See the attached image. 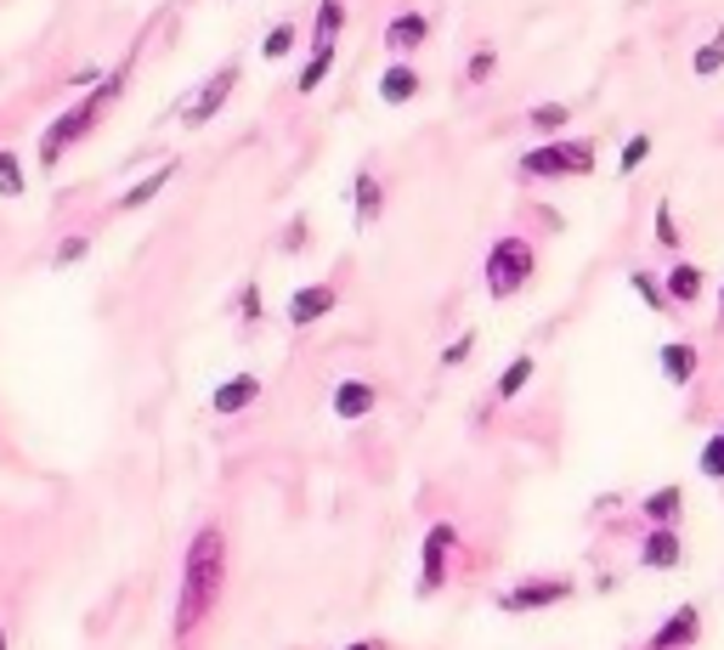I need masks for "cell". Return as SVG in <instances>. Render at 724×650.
Listing matches in <instances>:
<instances>
[{
  "label": "cell",
  "instance_id": "cell-11",
  "mask_svg": "<svg viewBox=\"0 0 724 650\" xmlns=\"http://www.w3.org/2000/svg\"><path fill=\"white\" fill-rule=\"evenodd\" d=\"M176 170H181V165H159V170H148V176H141V181L119 198V210H141V205H154V198L176 181Z\"/></svg>",
  "mask_w": 724,
  "mask_h": 650
},
{
  "label": "cell",
  "instance_id": "cell-6",
  "mask_svg": "<svg viewBox=\"0 0 724 650\" xmlns=\"http://www.w3.org/2000/svg\"><path fill=\"white\" fill-rule=\"evenodd\" d=\"M448 548H453V526H430L424 537V577H419V594H437L442 577H448Z\"/></svg>",
  "mask_w": 724,
  "mask_h": 650
},
{
  "label": "cell",
  "instance_id": "cell-25",
  "mask_svg": "<svg viewBox=\"0 0 724 650\" xmlns=\"http://www.w3.org/2000/svg\"><path fill=\"white\" fill-rule=\"evenodd\" d=\"M295 40H301L295 29H288V23H277V29H272V34L261 40V52H266V57L277 63V57H288V45H295Z\"/></svg>",
  "mask_w": 724,
  "mask_h": 650
},
{
  "label": "cell",
  "instance_id": "cell-21",
  "mask_svg": "<svg viewBox=\"0 0 724 650\" xmlns=\"http://www.w3.org/2000/svg\"><path fill=\"white\" fill-rule=\"evenodd\" d=\"M718 69H724V29H713V34H707V45L696 52V74H702V80H713Z\"/></svg>",
  "mask_w": 724,
  "mask_h": 650
},
{
  "label": "cell",
  "instance_id": "cell-18",
  "mask_svg": "<svg viewBox=\"0 0 724 650\" xmlns=\"http://www.w3.org/2000/svg\"><path fill=\"white\" fill-rule=\"evenodd\" d=\"M351 198H357V221H379V210H385V187L363 170L357 176V187H351Z\"/></svg>",
  "mask_w": 724,
  "mask_h": 650
},
{
  "label": "cell",
  "instance_id": "cell-22",
  "mask_svg": "<svg viewBox=\"0 0 724 650\" xmlns=\"http://www.w3.org/2000/svg\"><path fill=\"white\" fill-rule=\"evenodd\" d=\"M668 294H673V300H696V294H702V272H696V266H673V272H668Z\"/></svg>",
  "mask_w": 724,
  "mask_h": 650
},
{
  "label": "cell",
  "instance_id": "cell-3",
  "mask_svg": "<svg viewBox=\"0 0 724 650\" xmlns=\"http://www.w3.org/2000/svg\"><path fill=\"white\" fill-rule=\"evenodd\" d=\"M595 170V147L589 141H544L533 154H521V176H589Z\"/></svg>",
  "mask_w": 724,
  "mask_h": 650
},
{
  "label": "cell",
  "instance_id": "cell-14",
  "mask_svg": "<svg viewBox=\"0 0 724 650\" xmlns=\"http://www.w3.org/2000/svg\"><path fill=\"white\" fill-rule=\"evenodd\" d=\"M696 628H702V617H696V606H680L668 617V628L651 639V650H673V644H691L696 639Z\"/></svg>",
  "mask_w": 724,
  "mask_h": 650
},
{
  "label": "cell",
  "instance_id": "cell-37",
  "mask_svg": "<svg viewBox=\"0 0 724 650\" xmlns=\"http://www.w3.org/2000/svg\"><path fill=\"white\" fill-rule=\"evenodd\" d=\"M346 650H368V644H346Z\"/></svg>",
  "mask_w": 724,
  "mask_h": 650
},
{
  "label": "cell",
  "instance_id": "cell-20",
  "mask_svg": "<svg viewBox=\"0 0 724 650\" xmlns=\"http://www.w3.org/2000/svg\"><path fill=\"white\" fill-rule=\"evenodd\" d=\"M571 119V108L566 103H538L533 114H526V125H533L538 136H560V125Z\"/></svg>",
  "mask_w": 724,
  "mask_h": 650
},
{
  "label": "cell",
  "instance_id": "cell-16",
  "mask_svg": "<svg viewBox=\"0 0 724 650\" xmlns=\"http://www.w3.org/2000/svg\"><path fill=\"white\" fill-rule=\"evenodd\" d=\"M662 374L673 379V385H691V374H696V352L685 339H673V345H662Z\"/></svg>",
  "mask_w": 724,
  "mask_h": 650
},
{
  "label": "cell",
  "instance_id": "cell-19",
  "mask_svg": "<svg viewBox=\"0 0 724 650\" xmlns=\"http://www.w3.org/2000/svg\"><path fill=\"white\" fill-rule=\"evenodd\" d=\"M328 69H334V45H312V63L301 69V80H295V91L301 96H312L323 80H328Z\"/></svg>",
  "mask_w": 724,
  "mask_h": 650
},
{
  "label": "cell",
  "instance_id": "cell-9",
  "mask_svg": "<svg viewBox=\"0 0 724 650\" xmlns=\"http://www.w3.org/2000/svg\"><path fill=\"white\" fill-rule=\"evenodd\" d=\"M255 396H261V379H255V374H232V379H221V385H216L210 408H216V413H244V408L255 402Z\"/></svg>",
  "mask_w": 724,
  "mask_h": 650
},
{
  "label": "cell",
  "instance_id": "cell-8",
  "mask_svg": "<svg viewBox=\"0 0 724 650\" xmlns=\"http://www.w3.org/2000/svg\"><path fill=\"white\" fill-rule=\"evenodd\" d=\"M328 312H334V289L328 283H306V289H295V300H288V323H295V328H306V323H317Z\"/></svg>",
  "mask_w": 724,
  "mask_h": 650
},
{
  "label": "cell",
  "instance_id": "cell-27",
  "mask_svg": "<svg viewBox=\"0 0 724 650\" xmlns=\"http://www.w3.org/2000/svg\"><path fill=\"white\" fill-rule=\"evenodd\" d=\"M85 249H91V238H80V232H74V238H63V243H57V255H52V266H74V261L85 255Z\"/></svg>",
  "mask_w": 724,
  "mask_h": 650
},
{
  "label": "cell",
  "instance_id": "cell-13",
  "mask_svg": "<svg viewBox=\"0 0 724 650\" xmlns=\"http://www.w3.org/2000/svg\"><path fill=\"white\" fill-rule=\"evenodd\" d=\"M334 413H340V419L374 413V385H368V379H346L340 390H334Z\"/></svg>",
  "mask_w": 724,
  "mask_h": 650
},
{
  "label": "cell",
  "instance_id": "cell-31",
  "mask_svg": "<svg viewBox=\"0 0 724 650\" xmlns=\"http://www.w3.org/2000/svg\"><path fill=\"white\" fill-rule=\"evenodd\" d=\"M238 317H244V323L261 317V289H255V283H244V306H238Z\"/></svg>",
  "mask_w": 724,
  "mask_h": 650
},
{
  "label": "cell",
  "instance_id": "cell-24",
  "mask_svg": "<svg viewBox=\"0 0 724 650\" xmlns=\"http://www.w3.org/2000/svg\"><path fill=\"white\" fill-rule=\"evenodd\" d=\"M526 379H533V357H515V363L504 368V379H499V396L510 402V396H521V390H526Z\"/></svg>",
  "mask_w": 724,
  "mask_h": 650
},
{
  "label": "cell",
  "instance_id": "cell-2",
  "mask_svg": "<svg viewBox=\"0 0 724 650\" xmlns=\"http://www.w3.org/2000/svg\"><path fill=\"white\" fill-rule=\"evenodd\" d=\"M533 243L526 238H499L493 249H487V294L493 300H510V294H521L526 283H533Z\"/></svg>",
  "mask_w": 724,
  "mask_h": 650
},
{
  "label": "cell",
  "instance_id": "cell-17",
  "mask_svg": "<svg viewBox=\"0 0 724 650\" xmlns=\"http://www.w3.org/2000/svg\"><path fill=\"white\" fill-rule=\"evenodd\" d=\"M640 560H646V566H673V560H680V537H673L668 526H657V532L646 537V548H640Z\"/></svg>",
  "mask_w": 724,
  "mask_h": 650
},
{
  "label": "cell",
  "instance_id": "cell-26",
  "mask_svg": "<svg viewBox=\"0 0 724 650\" xmlns=\"http://www.w3.org/2000/svg\"><path fill=\"white\" fill-rule=\"evenodd\" d=\"M702 475H713V481L724 475V430H718V436L702 447Z\"/></svg>",
  "mask_w": 724,
  "mask_h": 650
},
{
  "label": "cell",
  "instance_id": "cell-30",
  "mask_svg": "<svg viewBox=\"0 0 724 650\" xmlns=\"http://www.w3.org/2000/svg\"><path fill=\"white\" fill-rule=\"evenodd\" d=\"M470 352H475V334H459V339H453V345H448V352H442V363H448V368H453V363H464V357H470Z\"/></svg>",
  "mask_w": 724,
  "mask_h": 650
},
{
  "label": "cell",
  "instance_id": "cell-7",
  "mask_svg": "<svg viewBox=\"0 0 724 650\" xmlns=\"http://www.w3.org/2000/svg\"><path fill=\"white\" fill-rule=\"evenodd\" d=\"M566 594H571V583L555 577V583H526V588L499 594V606H504V611H538V606H555V599H566Z\"/></svg>",
  "mask_w": 724,
  "mask_h": 650
},
{
  "label": "cell",
  "instance_id": "cell-35",
  "mask_svg": "<svg viewBox=\"0 0 724 650\" xmlns=\"http://www.w3.org/2000/svg\"><path fill=\"white\" fill-rule=\"evenodd\" d=\"M657 238H662V243H673V221H668V210H657Z\"/></svg>",
  "mask_w": 724,
  "mask_h": 650
},
{
  "label": "cell",
  "instance_id": "cell-1",
  "mask_svg": "<svg viewBox=\"0 0 724 650\" xmlns=\"http://www.w3.org/2000/svg\"><path fill=\"white\" fill-rule=\"evenodd\" d=\"M227 588V537L216 526H204L199 537L187 543L181 555V594H176V633H192Z\"/></svg>",
  "mask_w": 724,
  "mask_h": 650
},
{
  "label": "cell",
  "instance_id": "cell-10",
  "mask_svg": "<svg viewBox=\"0 0 724 650\" xmlns=\"http://www.w3.org/2000/svg\"><path fill=\"white\" fill-rule=\"evenodd\" d=\"M419 96V74L408 69V63H391L379 74V103H391V108H402V103H413Z\"/></svg>",
  "mask_w": 724,
  "mask_h": 650
},
{
  "label": "cell",
  "instance_id": "cell-32",
  "mask_svg": "<svg viewBox=\"0 0 724 650\" xmlns=\"http://www.w3.org/2000/svg\"><path fill=\"white\" fill-rule=\"evenodd\" d=\"M634 289H640V294L651 300V312H668V306H662V289H657V283H651L646 272H634Z\"/></svg>",
  "mask_w": 724,
  "mask_h": 650
},
{
  "label": "cell",
  "instance_id": "cell-12",
  "mask_svg": "<svg viewBox=\"0 0 724 650\" xmlns=\"http://www.w3.org/2000/svg\"><path fill=\"white\" fill-rule=\"evenodd\" d=\"M424 34H430L424 12H402V18H391V29H385V45H391V52H413V45H424Z\"/></svg>",
  "mask_w": 724,
  "mask_h": 650
},
{
  "label": "cell",
  "instance_id": "cell-4",
  "mask_svg": "<svg viewBox=\"0 0 724 650\" xmlns=\"http://www.w3.org/2000/svg\"><path fill=\"white\" fill-rule=\"evenodd\" d=\"M232 85H238V63H227V69H216L199 91L187 96V103H176V114H181V125H210L216 114H221V103L232 96Z\"/></svg>",
  "mask_w": 724,
  "mask_h": 650
},
{
  "label": "cell",
  "instance_id": "cell-34",
  "mask_svg": "<svg viewBox=\"0 0 724 650\" xmlns=\"http://www.w3.org/2000/svg\"><path fill=\"white\" fill-rule=\"evenodd\" d=\"M306 238V221H288V232H283V249H295Z\"/></svg>",
  "mask_w": 724,
  "mask_h": 650
},
{
  "label": "cell",
  "instance_id": "cell-29",
  "mask_svg": "<svg viewBox=\"0 0 724 650\" xmlns=\"http://www.w3.org/2000/svg\"><path fill=\"white\" fill-rule=\"evenodd\" d=\"M646 154H651V136H634L629 147H622V176L640 170V165H646Z\"/></svg>",
  "mask_w": 724,
  "mask_h": 650
},
{
  "label": "cell",
  "instance_id": "cell-33",
  "mask_svg": "<svg viewBox=\"0 0 724 650\" xmlns=\"http://www.w3.org/2000/svg\"><path fill=\"white\" fill-rule=\"evenodd\" d=\"M493 74V52H475L470 57V80H487Z\"/></svg>",
  "mask_w": 724,
  "mask_h": 650
},
{
  "label": "cell",
  "instance_id": "cell-36",
  "mask_svg": "<svg viewBox=\"0 0 724 650\" xmlns=\"http://www.w3.org/2000/svg\"><path fill=\"white\" fill-rule=\"evenodd\" d=\"M0 650H7V628H0Z\"/></svg>",
  "mask_w": 724,
  "mask_h": 650
},
{
  "label": "cell",
  "instance_id": "cell-23",
  "mask_svg": "<svg viewBox=\"0 0 724 650\" xmlns=\"http://www.w3.org/2000/svg\"><path fill=\"white\" fill-rule=\"evenodd\" d=\"M0 198H23V165L7 147H0Z\"/></svg>",
  "mask_w": 724,
  "mask_h": 650
},
{
  "label": "cell",
  "instance_id": "cell-15",
  "mask_svg": "<svg viewBox=\"0 0 724 650\" xmlns=\"http://www.w3.org/2000/svg\"><path fill=\"white\" fill-rule=\"evenodd\" d=\"M346 29V0H323L317 7V23H312V45H334Z\"/></svg>",
  "mask_w": 724,
  "mask_h": 650
},
{
  "label": "cell",
  "instance_id": "cell-5",
  "mask_svg": "<svg viewBox=\"0 0 724 650\" xmlns=\"http://www.w3.org/2000/svg\"><path fill=\"white\" fill-rule=\"evenodd\" d=\"M96 103H103V96H91V103L69 108V114H63V119H57L52 130L40 136V165H45V170H52V165H57V159L69 154V147H74V141H80V136H85V130L96 125Z\"/></svg>",
  "mask_w": 724,
  "mask_h": 650
},
{
  "label": "cell",
  "instance_id": "cell-28",
  "mask_svg": "<svg viewBox=\"0 0 724 650\" xmlns=\"http://www.w3.org/2000/svg\"><path fill=\"white\" fill-rule=\"evenodd\" d=\"M673 510H680V492H673V486H668V492H657L651 504H646V515H651V521H673Z\"/></svg>",
  "mask_w": 724,
  "mask_h": 650
}]
</instances>
